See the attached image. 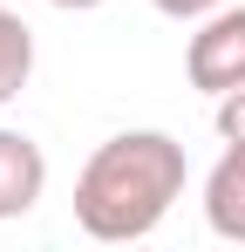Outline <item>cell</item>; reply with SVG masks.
I'll list each match as a JSON object with an SVG mask.
<instances>
[{
  "label": "cell",
  "mask_w": 245,
  "mask_h": 252,
  "mask_svg": "<svg viewBox=\"0 0 245 252\" xmlns=\"http://www.w3.org/2000/svg\"><path fill=\"white\" fill-rule=\"evenodd\" d=\"M177 198H184V143L163 129H122L82 164L75 225L95 246H136L170 218Z\"/></svg>",
  "instance_id": "obj_1"
},
{
  "label": "cell",
  "mask_w": 245,
  "mask_h": 252,
  "mask_svg": "<svg viewBox=\"0 0 245 252\" xmlns=\"http://www.w3.org/2000/svg\"><path fill=\"white\" fill-rule=\"evenodd\" d=\"M184 75H191V89H204L211 102L232 95V89H245V7L225 0L218 14L198 21V34L184 48Z\"/></svg>",
  "instance_id": "obj_2"
},
{
  "label": "cell",
  "mask_w": 245,
  "mask_h": 252,
  "mask_svg": "<svg viewBox=\"0 0 245 252\" xmlns=\"http://www.w3.org/2000/svg\"><path fill=\"white\" fill-rule=\"evenodd\" d=\"M48 191V157L34 136L0 129V218H28Z\"/></svg>",
  "instance_id": "obj_3"
},
{
  "label": "cell",
  "mask_w": 245,
  "mask_h": 252,
  "mask_svg": "<svg viewBox=\"0 0 245 252\" xmlns=\"http://www.w3.org/2000/svg\"><path fill=\"white\" fill-rule=\"evenodd\" d=\"M204 225L218 239L245 246V143H225V157L204 177Z\"/></svg>",
  "instance_id": "obj_4"
},
{
  "label": "cell",
  "mask_w": 245,
  "mask_h": 252,
  "mask_svg": "<svg viewBox=\"0 0 245 252\" xmlns=\"http://www.w3.org/2000/svg\"><path fill=\"white\" fill-rule=\"evenodd\" d=\"M28 75H34V28L14 7H0V102H14Z\"/></svg>",
  "instance_id": "obj_5"
},
{
  "label": "cell",
  "mask_w": 245,
  "mask_h": 252,
  "mask_svg": "<svg viewBox=\"0 0 245 252\" xmlns=\"http://www.w3.org/2000/svg\"><path fill=\"white\" fill-rule=\"evenodd\" d=\"M218 136H225V143H245V89L218 95Z\"/></svg>",
  "instance_id": "obj_6"
},
{
  "label": "cell",
  "mask_w": 245,
  "mask_h": 252,
  "mask_svg": "<svg viewBox=\"0 0 245 252\" xmlns=\"http://www.w3.org/2000/svg\"><path fill=\"white\" fill-rule=\"evenodd\" d=\"M157 14H170V21H204V14H218L225 0H150Z\"/></svg>",
  "instance_id": "obj_7"
},
{
  "label": "cell",
  "mask_w": 245,
  "mask_h": 252,
  "mask_svg": "<svg viewBox=\"0 0 245 252\" xmlns=\"http://www.w3.org/2000/svg\"><path fill=\"white\" fill-rule=\"evenodd\" d=\"M55 7H68V14H89V7H102V0H55Z\"/></svg>",
  "instance_id": "obj_8"
}]
</instances>
